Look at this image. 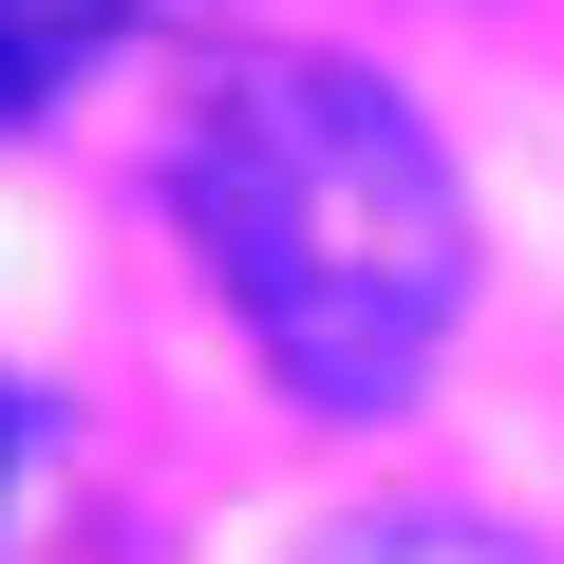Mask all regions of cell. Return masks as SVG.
Here are the masks:
<instances>
[{
  "label": "cell",
  "instance_id": "obj_1",
  "mask_svg": "<svg viewBox=\"0 0 564 564\" xmlns=\"http://www.w3.org/2000/svg\"><path fill=\"white\" fill-rule=\"evenodd\" d=\"M170 207H188V263L245 302V339L282 358L302 414H395L433 377V339L470 321L452 151L414 132L395 76H358L321 39L207 57V95L170 132Z\"/></svg>",
  "mask_w": 564,
  "mask_h": 564
},
{
  "label": "cell",
  "instance_id": "obj_2",
  "mask_svg": "<svg viewBox=\"0 0 564 564\" xmlns=\"http://www.w3.org/2000/svg\"><path fill=\"white\" fill-rule=\"evenodd\" d=\"M132 20H151V0H0V113H39L57 76H95Z\"/></svg>",
  "mask_w": 564,
  "mask_h": 564
},
{
  "label": "cell",
  "instance_id": "obj_3",
  "mask_svg": "<svg viewBox=\"0 0 564 564\" xmlns=\"http://www.w3.org/2000/svg\"><path fill=\"white\" fill-rule=\"evenodd\" d=\"M302 564H545V545H508V527H339V545H302Z\"/></svg>",
  "mask_w": 564,
  "mask_h": 564
},
{
  "label": "cell",
  "instance_id": "obj_4",
  "mask_svg": "<svg viewBox=\"0 0 564 564\" xmlns=\"http://www.w3.org/2000/svg\"><path fill=\"white\" fill-rule=\"evenodd\" d=\"M0 489H20V377H0Z\"/></svg>",
  "mask_w": 564,
  "mask_h": 564
}]
</instances>
